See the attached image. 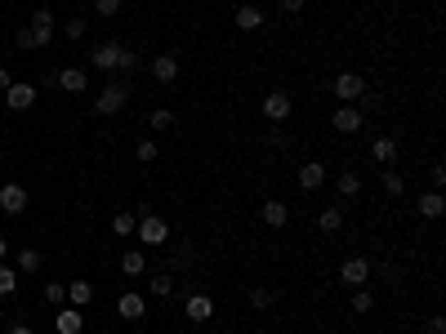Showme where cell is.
I'll return each mask as SVG.
<instances>
[{
    "label": "cell",
    "mask_w": 446,
    "mask_h": 334,
    "mask_svg": "<svg viewBox=\"0 0 446 334\" xmlns=\"http://www.w3.org/2000/svg\"><path fill=\"white\" fill-rule=\"evenodd\" d=\"M379 178H384V192H388V196H402V192H406V178L393 170V165H384V170H379Z\"/></svg>",
    "instance_id": "obj_24"
},
{
    "label": "cell",
    "mask_w": 446,
    "mask_h": 334,
    "mask_svg": "<svg viewBox=\"0 0 446 334\" xmlns=\"http://www.w3.org/2000/svg\"><path fill=\"white\" fill-rule=\"evenodd\" d=\"M117 312L125 316V321H143V316H147L143 294H134V290H129V294H121V298H117Z\"/></svg>",
    "instance_id": "obj_14"
},
{
    "label": "cell",
    "mask_w": 446,
    "mask_h": 334,
    "mask_svg": "<svg viewBox=\"0 0 446 334\" xmlns=\"http://www.w3.org/2000/svg\"><path fill=\"white\" fill-rule=\"evenodd\" d=\"M9 334H31V325H9Z\"/></svg>",
    "instance_id": "obj_45"
},
{
    "label": "cell",
    "mask_w": 446,
    "mask_h": 334,
    "mask_svg": "<svg viewBox=\"0 0 446 334\" xmlns=\"http://www.w3.org/2000/svg\"><path fill=\"white\" fill-rule=\"evenodd\" d=\"M290 143V134L282 129V125H272V134H268V147H286Z\"/></svg>",
    "instance_id": "obj_38"
},
{
    "label": "cell",
    "mask_w": 446,
    "mask_h": 334,
    "mask_svg": "<svg viewBox=\"0 0 446 334\" xmlns=\"http://www.w3.org/2000/svg\"><path fill=\"white\" fill-rule=\"evenodd\" d=\"M250 308H255V312H268V308H272V290L255 286V290H250Z\"/></svg>",
    "instance_id": "obj_33"
},
{
    "label": "cell",
    "mask_w": 446,
    "mask_h": 334,
    "mask_svg": "<svg viewBox=\"0 0 446 334\" xmlns=\"http://www.w3.org/2000/svg\"><path fill=\"white\" fill-rule=\"evenodd\" d=\"M94 14H98V18H117V14H121V0H94Z\"/></svg>",
    "instance_id": "obj_35"
},
{
    "label": "cell",
    "mask_w": 446,
    "mask_h": 334,
    "mask_svg": "<svg viewBox=\"0 0 446 334\" xmlns=\"http://www.w3.org/2000/svg\"><path fill=\"white\" fill-rule=\"evenodd\" d=\"M184 316H188V321H196V325L210 321V316H214V298H210V294H188Z\"/></svg>",
    "instance_id": "obj_12"
},
{
    "label": "cell",
    "mask_w": 446,
    "mask_h": 334,
    "mask_svg": "<svg viewBox=\"0 0 446 334\" xmlns=\"http://www.w3.org/2000/svg\"><path fill=\"white\" fill-rule=\"evenodd\" d=\"M14 290H18V272L9 263H0V298H9Z\"/></svg>",
    "instance_id": "obj_29"
},
{
    "label": "cell",
    "mask_w": 446,
    "mask_h": 334,
    "mask_svg": "<svg viewBox=\"0 0 446 334\" xmlns=\"http://www.w3.org/2000/svg\"><path fill=\"white\" fill-rule=\"evenodd\" d=\"M147 290H152L156 298H170V294H174V276H170V272H161V276L147 281Z\"/></svg>",
    "instance_id": "obj_28"
},
{
    "label": "cell",
    "mask_w": 446,
    "mask_h": 334,
    "mask_svg": "<svg viewBox=\"0 0 446 334\" xmlns=\"http://www.w3.org/2000/svg\"><path fill=\"white\" fill-rule=\"evenodd\" d=\"M290 112H294V98H290L286 90L263 94V116H268L272 125H286V121H290Z\"/></svg>",
    "instance_id": "obj_3"
},
{
    "label": "cell",
    "mask_w": 446,
    "mask_h": 334,
    "mask_svg": "<svg viewBox=\"0 0 446 334\" xmlns=\"http://www.w3.org/2000/svg\"><path fill=\"white\" fill-rule=\"evenodd\" d=\"M361 90H366V80H361L357 72H339L335 76V98H344V103H357Z\"/></svg>",
    "instance_id": "obj_8"
},
{
    "label": "cell",
    "mask_w": 446,
    "mask_h": 334,
    "mask_svg": "<svg viewBox=\"0 0 446 334\" xmlns=\"http://www.w3.org/2000/svg\"><path fill=\"white\" fill-rule=\"evenodd\" d=\"M233 23H237L241 31H259V27H263V9H259V5H237Z\"/></svg>",
    "instance_id": "obj_19"
},
{
    "label": "cell",
    "mask_w": 446,
    "mask_h": 334,
    "mask_svg": "<svg viewBox=\"0 0 446 334\" xmlns=\"http://www.w3.org/2000/svg\"><path fill=\"white\" fill-rule=\"evenodd\" d=\"M125 103H129V85L112 80V85H103V90H98V98H94V112H98V116H117Z\"/></svg>",
    "instance_id": "obj_1"
},
{
    "label": "cell",
    "mask_w": 446,
    "mask_h": 334,
    "mask_svg": "<svg viewBox=\"0 0 446 334\" xmlns=\"http://www.w3.org/2000/svg\"><path fill=\"white\" fill-rule=\"evenodd\" d=\"M90 63L98 67V72H117V67H121V41H107V45H98L94 54H90Z\"/></svg>",
    "instance_id": "obj_10"
},
{
    "label": "cell",
    "mask_w": 446,
    "mask_h": 334,
    "mask_svg": "<svg viewBox=\"0 0 446 334\" xmlns=\"http://www.w3.org/2000/svg\"><path fill=\"white\" fill-rule=\"evenodd\" d=\"M339 281H344V286H353V290H361V286L371 281V263H366V259H344Z\"/></svg>",
    "instance_id": "obj_6"
},
{
    "label": "cell",
    "mask_w": 446,
    "mask_h": 334,
    "mask_svg": "<svg viewBox=\"0 0 446 334\" xmlns=\"http://www.w3.org/2000/svg\"><path fill=\"white\" fill-rule=\"evenodd\" d=\"M0 210L14 214V219L27 210V188H23V183H5V188H0Z\"/></svg>",
    "instance_id": "obj_7"
},
{
    "label": "cell",
    "mask_w": 446,
    "mask_h": 334,
    "mask_svg": "<svg viewBox=\"0 0 446 334\" xmlns=\"http://www.w3.org/2000/svg\"><path fill=\"white\" fill-rule=\"evenodd\" d=\"M330 125H335V134H357L361 125H366V116H361L353 103H339L335 116H330Z\"/></svg>",
    "instance_id": "obj_4"
},
{
    "label": "cell",
    "mask_w": 446,
    "mask_h": 334,
    "mask_svg": "<svg viewBox=\"0 0 446 334\" xmlns=\"http://www.w3.org/2000/svg\"><path fill=\"white\" fill-rule=\"evenodd\" d=\"M317 227H322V232H339V227H344V210H339V205L322 210V214H317Z\"/></svg>",
    "instance_id": "obj_25"
},
{
    "label": "cell",
    "mask_w": 446,
    "mask_h": 334,
    "mask_svg": "<svg viewBox=\"0 0 446 334\" xmlns=\"http://www.w3.org/2000/svg\"><path fill=\"white\" fill-rule=\"evenodd\" d=\"M134 156H139L143 165H152V161H156V143H152V139H139V143H134Z\"/></svg>",
    "instance_id": "obj_34"
},
{
    "label": "cell",
    "mask_w": 446,
    "mask_h": 334,
    "mask_svg": "<svg viewBox=\"0 0 446 334\" xmlns=\"http://www.w3.org/2000/svg\"><path fill=\"white\" fill-rule=\"evenodd\" d=\"M371 156L379 165H398V139H388V134H379V139L371 143Z\"/></svg>",
    "instance_id": "obj_18"
},
{
    "label": "cell",
    "mask_w": 446,
    "mask_h": 334,
    "mask_svg": "<svg viewBox=\"0 0 446 334\" xmlns=\"http://www.w3.org/2000/svg\"><path fill=\"white\" fill-rule=\"evenodd\" d=\"M134 237H139L143 245H165V241H170V223H165L161 214H143L139 227H134Z\"/></svg>",
    "instance_id": "obj_2"
},
{
    "label": "cell",
    "mask_w": 446,
    "mask_h": 334,
    "mask_svg": "<svg viewBox=\"0 0 446 334\" xmlns=\"http://www.w3.org/2000/svg\"><path fill=\"white\" fill-rule=\"evenodd\" d=\"M335 188H339V196H344V200H357V196H361V178H357L353 170H344V174L335 178Z\"/></svg>",
    "instance_id": "obj_23"
},
{
    "label": "cell",
    "mask_w": 446,
    "mask_h": 334,
    "mask_svg": "<svg viewBox=\"0 0 446 334\" xmlns=\"http://www.w3.org/2000/svg\"><path fill=\"white\" fill-rule=\"evenodd\" d=\"M428 178H433V192H442V183H446V165L433 161V165H428Z\"/></svg>",
    "instance_id": "obj_37"
},
{
    "label": "cell",
    "mask_w": 446,
    "mask_h": 334,
    "mask_svg": "<svg viewBox=\"0 0 446 334\" xmlns=\"http://www.w3.org/2000/svg\"><path fill=\"white\" fill-rule=\"evenodd\" d=\"M5 254H9V241H5V237H0V263H5Z\"/></svg>",
    "instance_id": "obj_44"
},
{
    "label": "cell",
    "mask_w": 446,
    "mask_h": 334,
    "mask_svg": "<svg viewBox=\"0 0 446 334\" xmlns=\"http://www.w3.org/2000/svg\"><path fill=\"white\" fill-rule=\"evenodd\" d=\"M9 85H14V76H9V67H0V94H5Z\"/></svg>",
    "instance_id": "obj_43"
},
{
    "label": "cell",
    "mask_w": 446,
    "mask_h": 334,
    "mask_svg": "<svg viewBox=\"0 0 446 334\" xmlns=\"http://www.w3.org/2000/svg\"><path fill=\"white\" fill-rule=\"evenodd\" d=\"M322 183H326V165H322V161L299 165V188H304V192H317Z\"/></svg>",
    "instance_id": "obj_16"
},
{
    "label": "cell",
    "mask_w": 446,
    "mask_h": 334,
    "mask_svg": "<svg viewBox=\"0 0 446 334\" xmlns=\"http://www.w3.org/2000/svg\"><path fill=\"white\" fill-rule=\"evenodd\" d=\"M121 67H125V72H129V67H139V54L129 45H121Z\"/></svg>",
    "instance_id": "obj_40"
},
{
    "label": "cell",
    "mask_w": 446,
    "mask_h": 334,
    "mask_svg": "<svg viewBox=\"0 0 446 334\" xmlns=\"http://www.w3.org/2000/svg\"><path fill=\"white\" fill-rule=\"evenodd\" d=\"M68 303L72 308H90L94 303V286H90V281H72V286H68Z\"/></svg>",
    "instance_id": "obj_21"
},
{
    "label": "cell",
    "mask_w": 446,
    "mask_h": 334,
    "mask_svg": "<svg viewBox=\"0 0 446 334\" xmlns=\"http://www.w3.org/2000/svg\"><path fill=\"white\" fill-rule=\"evenodd\" d=\"M63 31H68V41H80V36H85V18H72Z\"/></svg>",
    "instance_id": "obj_39"
},
{
    "label": "cell",
    "mask_w": 446,
    "mask_h": 334,
    "mask_svg": "<svg viewBox=\"0 0 446 334\" xmlns=\"http://www.w3.org/2000/svg\"><path fill=\"white\" fill-rule=\"evenodd\" d=\"M428 334H446V321H442V316H428Z\"/></svg>",
    "instance_id": "obj_41"
},
{
    "label": "cell",
    "mask_w": 446,
    "mask_h": 334,
    "mask_svg": "<svg viewBox=\"0 0 446 334\" xmlns=\"http://www.w3.org/2000/svg\"><path fill=\"white\" fill-rule=\"evenodd\" d=\"M0 31H5V23H0Z\"/></svg>",
    "instance_id": "obj_47"
},
{
    "label": "cell",
    "mask_w": 446,
    "mask_h": 334,
    "mask_svg": "<svg viewBox=\"0 0 446 334\" xmlns=\"http://www.w3.org/2000/svg\"><path fill=\"white\" fill-rule=\"evenodd\" d=\"M0 161H5V147H0Z\"/></svg>",
    "instance_id": "obj_46"
},
{
    "label": "cell",
    "mask_w": 446,
    "mask_h": 334,
    "mask_svg": "<svg viewBox=\"0 0 446 334\" xmlns=\"http://www.w3.org/2000/svg\"><path fill=\"white\" fill-rule=\"evenodd\" d=\"M14 45H18L23 54H27V49H41V41H36V31H31V27H18V31H14Z\"/></svg>",
    "instance_id": "obj_31"
},
{
    "label": "cell",
    "mask_w": 446,
    "mask_h": 334,
    "mask_svg": "<svg viewBox=\"0 0 446 334\" xmlns=\"http://www.w3.org/2000/svg\"><path fill=\"white\" fill-rule=\"evenodd\" d=\"M420 214H424V219H442V214H446L442 192H424V196H420Z\"/></svg>",
    "instance_id": "obj_22"
},
{
    "label": "cell",
    "mask_w": 446,
    "mask_h": 334,
    "mask_svg": "<svg viewBox=\"0 0 446 334\" xmlns=\"http://www.w3.org/2000/svg\"><path fill=\"white\" fill-rule=\"evenodd\" d=\"M134 227H139V219L129 210H121L117 219H112V232H117V237H134Z\"/></svg>",
    "instance_id": "obj_27"
},
{
    "label": "cell",
    "mask_w": 446,
    "mask_h": 334,
    "mask_svg": "<svg viewBox=\"0 0 446 334\" xmlns=\"http://www.w3.org/2000/svg\"><path fill=\"white\" fill-rule=\"evenodd\" d=\"M147 125H152L156 134H165V129H174V112H170V107H156V112H152V121H147Z\"/></svg>",
    "instance_id": "obj_30"
},
{
    "label": "cell",
    "mask_w": 446,
    "mask_h": 334,
    "mask_svg": "<svg viewBox=\"0 0 446 334\" xmlns=\"http://www.w3.org/2000/svg\"><path fill=\"white\" fill-rule=\"evenodd\" d=\"M63 298H68V286H63V281H49L45 286V303H63Z\"/></svg>",
    "instance_id": "obj_36"
},
{
    "label": "cell",
    "mask_w": 446,
    "mask_h": 334,
    "mask_svg": "<svg viewBox=\"0 0 446 334\" xmlns=\"http://www.w3.org/2000/svg\"><path fill=\"white\" fill-rule=\"evenodd\" d=\"M263 223H268V227H286L290 223V205H286V200H263Z\"/></svg>",
    "instance_id": "obj_17"
},
{
    "label": "cell",
    "mask_w": 446,
    "mask_h": 334,
    "mask_svg": "<svg viewBox=\"0 0 446 334\" xmlns=\"http://www.w3.org/2000/svg\"><path fill=\"white\" fill-rule=\"evenodd\" d=\"M31 31H36V41H41V49L49 45V41H54V14H49V9H36V14H31V23H27Z\"/></svg>",
    "instance_id": "obj_15"
},
{
    "label": "cell",
    "mask_w": 446,
    "mask_h": 334,
    "mask_svg": "<svg viewBox=\"0 0 446 334\" xmlns=\"http://www.w3.org/2000/svg\"><path fill=\"white\" fill-rule=\"evenodd\" d=\"M54 85L68 90V94H85L90 72H85V67H63V72H54Z\"/></svg>",
    "instance_id": "obj_5"
},
{
    "label": "cell",
    "mask_w": 446,
    "mask_h": 334,
    "mask_svg": "<svg viewBox=\"0 0 446 334\" xmlns=\"http://www.w3.org/2000/svg\"><path fill=\"white\" fill-rule=\"evenodd\" d=\"M31 103H36V85H18V80H14V85L5 90V107L9 112H27Z\"/></svg>",
    "instance_id": "obj_11"
},
{
    "label": "cell",
    "mask_w": 446,
    "mask_h": 334,
    "mask_svg": "<svg viewBox=\"0 0 446 334\" xmlns=\"http://www.w3.org/2000/svg\"><path fill=\"white\" fill-rule=\"evenodd\" d=\"M121 272L125 276H143L147 272V254H143V249H125V254H121Z\"/></svg>",
    "instance_id": "obj_20"
},
{
    "label": "cell",
    "mask_w": 446,
    "mask_h": 334,
    "mask_svg": "<svg viewBox=\"0 0 446 334\" xmlns=\"http://www.w3.org/2000/svg\"><path fill=\"white\" fill-rule=\"evenodd\" d=\"M41 263H45V259H41V249H31V245L18 249V272H41Z\"/></svg>",
    "instance_id": "obj_26"
},
{
    "label": "cell",
    "mask_w": 446,
    "mask_h": 334,
    "mask_svg": "<svg viewBox=\"0 0 446 334\" xmlns=\"http://www.w3.org/2000/svg\"><path fill=\"white\" fill-rule=\"evenodd\" d=\"M54 334H85V312H80V308L54 312Z\"/></svg>",
    "instance_id": "obj_9"
},
{
    "label": "cell",
    "mask_w": 446,
    "mask_h": 334,
    "mask_svg": "<svg viewBox=\"0 0 446 334\" xmlns=\"http://www.w3.org/2000/svg\"><path fill=\"white\" fill-rule=\"evenodd\" d=\"M147 67H152V80H156V85H170V80L179 76V58H174V54H156Z\"/></svg>",
    "instance_id": "obj_13"
},
{
    "label": "cell",
    "mask_w": 446,
    "mask_h": 334,
    "mask_svg": "<svg viewBox=\"0 0 446 334\" xmlns=\"http://www.w3.org/2000/svg\"><path fill=\"white\" fill-rule=\"evenodd\" d=\"M304 5H308V0H282V9H286V14H299Z\"/></svg>",
    "instance_id": "obj_42"
},
{
    "label": "cell",
    "mask_w": 446,
    "mask_h": 334,
    "mask_svg": "<svg viewBox=\"0 0 446 334\" xmlns=\"http://www.w3.org/2000/svg\"><path fill=\"white\" fill-rule=\"evenodd\" d=\"M349 308H353L357 316H366V312L375 308V294H371V290H357V294H353V303H349Z\"/></svg>",
    "instance_id": "obj_32"
}]
</instances>
